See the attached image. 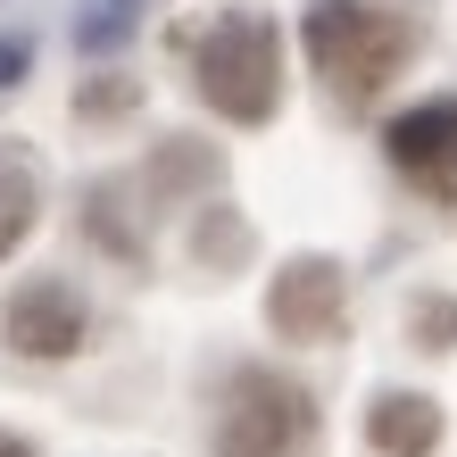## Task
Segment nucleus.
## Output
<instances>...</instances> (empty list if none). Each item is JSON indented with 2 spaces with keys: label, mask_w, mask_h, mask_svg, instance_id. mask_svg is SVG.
I'll use <instances>...</instances> for the list:
<instances>
[{
  "label": "nucleus",
  "mask_w": 457,
  "mask_h": 457,
  "mask_svg": "<svg viewBox=\"0 0 457 457\" xmlns=\"http://www.w3.org/2000/svg\"><path fill=\"white\" fill-rule=\"evenodd\" d=\"M416 349H457V300L449 291L416 300Z\"/></svg>",
  "instance_id": "obj_10"
},
{
  "label": "nucleus",
  "mask_w": 457,
  "mask_h": 457,
  "mask_svg": "<svg viewBox=\"0 0 457 457\" xmlns=\"http://www.w3.org/2000/svg\"><path fill=\"white\" fill-rule=\"evenodd\" d=\"M383 150H391V167L408 175L424 200H441L457 217V100H424V109L391 117Z\"/></svg>",
  "instance_id": "obj_4"
},
{
  "label": "nucleus",
  "mask_w": 457,
  "mask_h": 457,
  "mask_svg": "<svg viewBox=\"0 0 457 457\" xmlns=\"http://www.w3.org/2000/svg\"><path fill=\"white\" fill-rule=\"evenodd\" d=\"M300 42H308V67L325 75V92L341 100V109H366L416 50L408 25H399L391 9H366V0H316V9L300 17Z\"/></svg>",
  "instance_id": "obj_2"
},
{
  "label": "nucleus",
  "mask_w": 457,
  "mask_h": 457,
  "mask_svg": "<svg viewBox=\"0 0 457 457\" xmlns=\"http://www.w3.org/2000/svg\"><path fill=\"white\" fill-rule=\"evenodd\" d=\"M133 100H142V84H133V75H109V84H84V92H75V109H84V117H125Z\"/></svg>",
  "instance_id": "obj_11"
},
{
  "label": "nucleus",
  "mask_w": 457,
  "mask_h": 457,
  "mask_svg": "<svg viewBox=\"0 0 457 457\" xmlns=\"http://www.w3.org/2000/svg\"><path fill=\"white\" fill-rule=\"evenodd\" d=\"M266 325H275L283 341H341L349 325V283L333 258H291L275 291H266Z\"/></svg>",
  "instance_id": "obj_5"
},
{
  "label": "nucleus",
  "mask_w": 457,
  "mask_h": 457,
  "mask_svg": "<svg viewBox=\"0 0 457 457\" xmlns=\"http://www.w3.org/2000/svg\"><path fill=\"white\" fill-rule=\"evenodd\" d=\"M0 457H34V449H25V441H17V433H0Z\"/></svg>",
  "instance_id": "obj_14"
},
{
  "label": "nucleus",
  "mask_w": 457,
  "mask_h": 457,
  "mask_svg": "<svg viewBox=\"0 0 457 457\" xmlns=\"http://www.w3.org/2000/svg\"><path fill=\"white\" fill-rule=\"evenodd\" d=\"M366 441L383 457H433L441 449V408L424 391H383L366 408Z\"/></svg>",
  "instance_id": "obj_7"
},
{
  "label": "nucleus",
  "mask_w": 457,
  "mask_h": 457,
  "mask_svg": "<svg viewBox=\"0 0 457 457\" xmlns=\"http://www.w3.org/2000/svg\"><path fill=\"white\" fill-rule=\"evenodd\" d=\"M133 17H142V0H92V17H75V50H117L133 34Z\"/></svg>",
  "instance_id": "obj_8"
},
{
  "label": "nucleus",
  "mask_w": 457,
  "mask_h": 457,
  "mask_svg": "<svg viewBox=\"0 0 457 457\" xmlns=\"http://www.w3.org/2000/svg\"><path fill=\"white\" fill-rule=\"evenodd\" d=\"M316 449V399L275 366H241L217 408V457H308Z\"/></svg>",
  "instance_id": "obj_3"
},
{
  "label": "nucleus",
  "mask_w": 457,
  "mask_h": 457,
  "mask_svg": "<svg viewBox=\"0 0 457 457\" xmlns=\"http://www.w3.org/2000/svg\"><path fill=\"white\" fill-rule=\"evenodd\" d=\"M25 67H34V42H25V34H9V42H0V92H9V84H25Z\"/></svg>",
  "instance_id": "obj_12"
},
{
  "label": "nucleus",
  "mask_w": 457,
  "mask_h": 457,
  "mask_svg": "<svg viewBox=\"0 0 457 457\" xmlns=\"http://www.w3.org/2000/svg\"><path fill=\"white\" fill-rule=\"evenodd\" d=\"M84 300H75V283L59 275H34V283H17L9 291V308H0V333H9L17 358H75L84 349Z\"/></svg>",
  "instance_id": "obj_6"
},
{
  "label": "nucleus",
  "mask_w": 457,
  "mask_h": 457,
  "mask_svg": "<svg viewBox=\"0 0 457 457\" xmlns=\"http://www.w3.org/2000/svg\"><path fill=\"white\" fill-rule=\"evenodd\" d=\"M192 92L233 125H266L283 100V34L266 9H225L192 34Z\"/></svg>",
  "instance_id": "obj_1"
},
{
  "label": "nucleus",
  "mask_w": 457,
  "mask_h": 457,
  "mask_svg": "<svg viewBox=\"0 0 457 457\" xmlns=\"http://www.w3.org/2000/svg\"><path fill=\"white\" fill-rule=\"evenodd\" d=\"M233 250H241V225L217 217V225H208V258H233Z\"/></svg>",
  "instance_id": "obj_13"
},
{
  "label": "nucleus",
  "mask_w": 457,
  "mask_h": 457,
  "mask_svg": "<svg viewBox=\"0 0 457 457\" xmlns=\"http://www.w3.org/2000/svg\"><path fill=\"white\" fill-rule=\"evenodd\" d=\"M25 233H34V183H25V167H0V258Z\"/></svg>",
  "instance_id": "obj_9"
}]
</instances>
